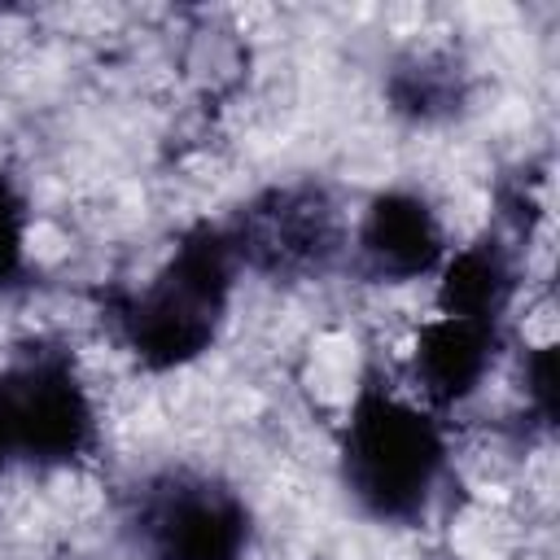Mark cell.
Listing matches in <instances>:
<instances>
[{
	"label": "cell",
	"mask_w": 560,
	"mask_h": 560,
	"mask_svg": "<svg viewBox=\"0 0 560 560\" xmlns=\"http://www.w3.org/2000/svg\"><path fill=\"white\" fill-rule=\"evenodd\" d=\"M341 486L381 525H420L446 477L442 420L394 385L363 376L337 442Z\"/></svg>",
	"instance_id": "cell-2"
},
{
	"label": "cell",
	"mask_w": 560,
	"mask_h": 560,
	"mask_svg": "<svg viewBox=\"0 0 560 560\" xmlns=\"http://www.w3.org/2000/svg\"><path fill=\"white\" fill-rule=\"evenodd\" d=\"M96 446V402L57 341H31L0 368V472L70 468Z\"/></svg>",
	"instance_id": "cell-3"
},
{
	"label": "cell",
	"mask_w": 560,
	"mask_h": 560,
	"mask_svg": "<svg viewBox=\"0 0 560 560\" xmlns=\"http://www.w3.org/2000/svg\"><path fill=\"white\" fill-rule=\"evenodd\" d=\"M525 398L542 429L556 424V346H534L525 359Z\"/></svg>",
	"instance_id": "cell-11"
},
{
	"label": "cell",
	"mask_w": 560,
	"mask_h": 560,
	"mask_svg": "<svg viewBox=\"0 0 560 560\" xmlns=\"http://www.w3.org/2000/svg\"><path fill=\"white\" fill-rule=\"evenodd\" d=\"M385 105L416 122V127H433V122H451L468 109V70L438 48H416L407 57H398L385 74Z\"/></svg>",
	"instance_id": "cell-9"
},
{
	"label": "cell",
	"mask_w": 560,
	"mask_h": 560,
	"mask_svg": "<svg viewBox=\"0 0 560 560\" xmlns=\"http://www.w3.org/2000/svg\"><path fill=\"white\" fill-rule=\"evenodd\" d=\"M26 197L9 175H0V289L26 280Z\"/></svg>",
	"instance_id": "cell-10"
},
{
	"label": "cell",
	"mask_w": 560,
	"mask_h": 560,
	"mask_svg": "<svg viewBox=\"0 0 560 560\" xmlns=\"http://www.w3.org/2000/svg\"><path fill=\"white\" fill-rule=\"evenodd\" d=\"M499 346H503V324L455 319V315H433L429 324H420L411 341V385L424 398V407L433 416L464 407L486 385Z\"/></svg>",
	"instance_id": "cell-7"
},
{
	"label": "cell",
	"mask_w": 560,
	"mask_h": 560,
	"mask_svg": "<svg viewBox=\"0 0 560 560\" xmlns=\"http://www.w3.org/2000/svg\"><path fill=\"white\" fill-rule=\"evenodd\" d=\"M236 271L223 223H188L149 284L109 289L101 298V319L144 372L188 368L219 341Z\"/></svg>",
	"instance_id": "cell-1"
},
{
	"label": "cell",
	"mask_w": 560,
	"mask_h": 560,
	"mask_svg": "<svg viewBox=\"0 0 560 560\" xmlns=\"http://www.w3.org/2000/svg\"><path fill=\"white\" fill-rule=\"evenodd\" d=\"M223 232L236 267L267 280H315L346 249L341 210L315 179H289L254 192Z\"/></svg>",
	"instance_id": "cell-5"
},
{
	"label": "cell",
	"mask_w": 560,
	"mask_h": 560,
	"mask_svg": "<svg viewBox=\"0 0 560 560\" xmlns=\"http://www.w3.org/2000/svg\"><path fill=\"white\" fill-rule=\"evenodd\" d=\"M446 254L451 245L433 201L411 188L376 192L354 228V267L372 284H411L420 276H438Z\"/></svg>",
	"instance_id": "cell-6"
},
{
	"label": "cell",
	"mask_w": 560,
	"mask_h": 560,
	"mask_svg": "<svg viewBox=\"0 0 560 560\" xmlns=\"http://www.w3.org/2000/svg\"><path fill=\"white\" fill-rule=\"evenodd\" d=\"M512 293H516L512 249L499 236H477V241H468L442 258L433 302H438V315L503 324Z\"/></svg>",
	"instance_id": "cell-8"
},
{
	"label": "cell",
	"mask_w": 560,
	"mask_h": 560,
	"mask_svg": "<svg viewBox=\"0 0 560 560\" xmlns=\"http://www.w3.org/2000/svg\"><path fill=\"white\" fill-rule=\"evenodd\" d=\"M122 534L136 560H245L254 516L232 481L175 464L131 486Z\"/></svg>",
	"instance_id": "cell-4"
}]
</instances>
